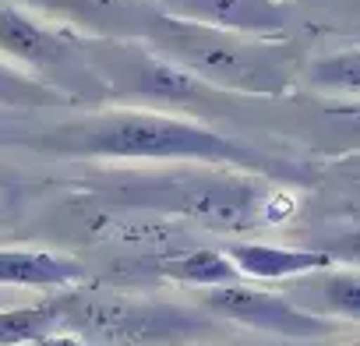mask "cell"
Listing matches in <instances>:
<instances>
[{"label":"cell","mask_w":360,"mask_h":346,"mask_svg":"<svg viewBox=\"0 0 360 346\" xmlns=\"http://www.w3.org/2000/svg\"><path fill=\"white\" fill-rule=\"evenodd\" d=\"M36 152L57 159H89V162H198V166H233L269 181L293 177V169L195 117L148 106H113L89 110L85 117L60 120L39 134L11 138Z\"/></svg>","instance_id":"obj_1"},{"label":"cell","mask_w":360,"mask_h":346,"mask_svg":"<svg viewBox=\"0 0 360 346\" xmlns=\"http://www.w3.org/2000/svg\"><path fill=\"white\" fill-rule=\"evenodd\" d=\"M92 191L131 212L188 219L212 233H251L293 212V202L269 177L233 166L159 162L141 169H106L92 177Z\"/></svg>","instance_id":"obj_2"},{"label":"cell","mask_w":360,"mask_h":346,"mask_svg":"<svg viewBox=\"0 0 360 346\" xmlns=\"http://www.w3.org/2000/svg\"><path fill=\"white\" fill-rule=\"evenodd\" d=\"M53 300L57 328L92 346H198L226 328V321L212 318L202 304L106 290L99 283L57 290Z\"/></svg>","instance_id":"obj_3"},{"label":"cell","mask_w":360,"mask_h":346,"mask_svg":"<svg viewBox=\"0 0 360 346\" xmlns=\"http://www.w3.org/2000/svg\"><path fill=\"white\" fill-rule=\"evenodd\" d=\"M145 43L223 96H283L297 75L293 50L279 39L223 32L166 11L155 15Z\"/></svg>","instance_id":"obj_4"},{"label":"cell","mask_w":360,"mask_h":346,"mask_svg":"<svg viewBox=\"0 0 360 346\" xmlns=\"http://www.w3.org/2000/svg\"><path fill=\"white\" fill-rule=\"evenodd\" d=\"M0 57L32 75L36 82L57 89L71 106L96 110L113 103L106 82L85 60L82 39L15 0H0Z\"/></svg>","instance_id":"obj_5"},{"label":"cell","mask_w":360,"mask_h":346,"mask_svg":"<svg viewBox=\"0 0 360 346\" xmlns=\"http://www.w3.org/2000/svg\"><path fill=\"white\" fill-rule=\"evenodd\" d=\"M82 39L85 60L106 82L113 103H141L148 110L159 106H212L223 92L209 89L184 68L166 60L145 39Z\"/></svg>","instance_id":"obj_6"},{"label":"cell","mask_w":360,"mask_h":346,"mask_svg":"<svg viewBox=\"0 0 360 346\" xmlns=\"http://www.w3.org/2000/svg\"><path fill=\"white\" fill-rule=\"evenodd\" d=\"M195 304H202L212 318H219L226 325L255 328V332L276 335L283 342H318V339H328L339 332V321L300 307L286 293L251 286L248 279L198 290Z\"/></svg>","instance_id":"obj_7"},{"label":"cell","mask_w":360,"mask_h":346,"mask_svg":"<svg viewBox=\"0 0 360 346\" xmlns=\"http://www.w3.org/2000/svg\"><path fill=\"white\" fill-rule=\"evenodd\" d=\"M89 39H145L162 11L155 0H15Z\"/></svg>","instance_id":"obj_8"},{"label":"cell","mask_w":360,"mask_h":346,"mask_svg":"<svg viewBox=\"0 0 360 346\" xmlns=\"http://www.w3.org/2000/svg\"><path fill=\"white\" fill-rule=\"evenodd\" d=\"M155 4L173 18L258 39H279L293 25L290 0H155Z\"/></svg>","instance_id":"obj_9"},{"label":"cell","mask_w":360,"mask_h":346,"mask_svg":"<svg viewBox=\"0 0 360 346\" xmlns=\"http://www.w3.org/2000/svg\"><path fill=\"white\" fill-rule=\"evenodd\" d=\"M219 251L233 262L240 279H258V283H290L297 276L321 272V269L335 265V258L318 248H283V244L237 241V237L223 241Z\"/></svg>","instance_id":"obj_10"},{"label":"cell","mask_w":360,"mask_h":346,"mask_svg":"<svg viewBox=\"0 0 360 346\" xmlns=\"http://www.w3.org/2000/svg\"><path fill=\"white\" fill-rule=\"evenodd\" d=\"M89 269L57 251L43 248H0V290H75L85 286Z\"/></svg>","instance_id":"obj_11"},{"label":"cell","mask_w":360,"mask_h":346,"mask_svg":"<svg viewBox=\"0 0 360 346\" xmlns=\"http://www.w3.org/2000/svg\"><path fill=\"white\" fill-rule=\"evenodd\" d=\"M286 297L332 321H360V269H321L297 276L290 279Z\"/></svg>","instance_id":"obj_12"},{"label":"cell","mask_w":360,"mask_h":346,"mask_svg":"<svg viewBox=\"0 0 360 346\" xmlns=\"http://www.w3.org/2000/svg\"><path fill=\"white\" fill-rule=\"evenodd\" d=\"M141 269L155 279L195 286V290L240 283V272L233 269V262L219 248H188V251H176V255H155V258H145Z\"/></svg>","instance_id":"obj_13"},{"label":"cell","mask_w":360,"mask_h":346,"mask_svg":"<svg viewBox=\"0 0 360 346\" xmlns=\"http://www.w3.org/2000/svg\"><path fill=\"white\" fill-rule=\"evenodd\" d=\"M57 332V300L39 297L32 304H15L0 307V346H25L43 335Z\"/></svg>","instance_id":"obj_14"},{"label":"cell","mask_w":360,"mask_h":346,"mask_svg":"<svg viewBox=\"0 0 360 346\" xmlns=\"http://www.w3.org/2000/svg\"><path fill=\"white\" fill-rule=\"evenodd\" d=\"M307 85L328 96H360V46H346L307 64Z\"/></svg>","instance_id":"obj_15"},{"label":"cell","mask_w":360,"mask_h":346,"mask_svg":"<svg viewBox=\"0 0 360 346\" xmlns=\"http://www.w3.org/2000/svg\"><path fill=\"white\" fill-rule=\"evenodd\" d=\"M53 106H71L57 89L36 82L22 68L0 57V110H53Z\"/></svg>","instance_id":"obj_16"},{"label":"cell","mask_w":360,"mask_h":346,"mask_svg":"<svg viewBox=\"0 0 360 346\" xmlns=\"http://www.w3.org/2000/svg\"><path fill=\"white\" fill-rule=\"evenodd\" d=\"M25 346H92V342H85L82 335H75V332H50V335H43V339H36V342H25Z\"/></svg>","instance_id":"obj_17"},{"label":"cell","mask_w":360,"mask_h":346,"mask_svg":"<svg viewBox=\"0 0 360 346\" xmlns=\"http://www.w3.org/2000/svg\"><path fill=\"white\" fill-rule=\"evenodd\" d=\"M332 258H349V262H360V233H346L332 251H328Z\"/></svg>","instance_id":"obj_18"},{"label":"cell","mask_w":360,"mask_h":346,"mask_svg":"<svg viewBox=\"0 0 360 346\" xmlns=\"http://www.w3.org/2000/svg\"><path fill=\"white\" fill-rule=\"evenodd\" d=\"M339 169H346V173H353V177H360V155H353V159H346Z\"/></svg>","instance_id":"obj_19"},{"label":"cell","mask_w":360,"mask_h":346,"mask_svg":"<svg viewBox=\"0 0 360 346\" xmlns=\"http://www.w3.org/2000/svg\"><path fill=\"white\" fill-rule=\"evenodd\" d=\"M279 346H300V342H279Z\"/></svg>","instance_id":"obj_20"},{"label":"cell","mask_w":360,"mask_h":346,"mask_svg":"<svg viewBox=\"0 0 360 346\" xmlns=\"http://www.w3.org/2000/svg\"><path fill=\"white\" fill-rule=\"evenodd\" d=\"M346 346H360V339H356V342H346Z\"/></svg>","instance_id":"obj_21"},{"label":"cell","mask_w":360,"mask_h":346,"mask_svg":"<svg viewBox=\"0 0 360 346\" xmlns=\"http://www.w3.org/2000/svg\"><path fill=\"white\" fill-rule=\"evenodd\" d=\"M356 36H360V32H356Z\"/></svg>","instance_id":"obj_22"}]
</instances>
